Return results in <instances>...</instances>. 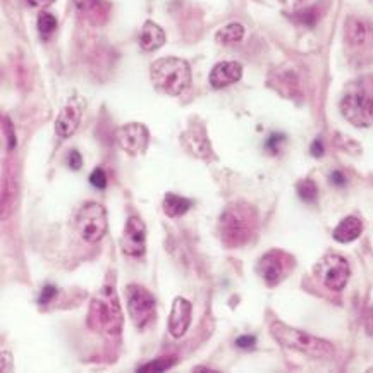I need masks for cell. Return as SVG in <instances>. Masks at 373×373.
Here are the masks:
<instances>
[{"label": "cell", "mask_w": 373, "mask_h": 373, "mask_svg": "<svg viewBox=\"0 0 373 373\" xmlns=\"http://www.w3.org/2000/svg\"><path fill=\"white\" fill-rule=\"evenodd\" d=\"M258 226V215L251 205L231 203L218 218V236L226 248H241L253 237Z\"/></svg>", "instance_id": "1"}, {"label": "cell", "mask_w": 373, "mask_h": 373, "mask_svg": "<svg viewBox=\"0 0 373 373\" xmlns=\"http://www.w3.org/2000/svg\"><path fill=\"white\" fill-rule=\"evenodd\" d=\"M88 327L105 335H120L124 329V315L119 296L110 285H103L90 303Z\"/></svg>", "instance_id": "2"}, {"label": "cell", "mask_w": 373, "mask_h": 373, "mask_svg": "<svg viewBox=\"0 0 373 373\" xmlns=\"http://www.w3.org/2000/svg\"><path fill=\"white\" fill-rule=\"evenodd\" d=\"M341 112L356 127L373 126V78L363 76L346 88L341 99Z\"/></svg>", "instance_id": "3"}, {"label": "cell", "mask_w": 373, "mask_h": 373, "mask_svg": "<svg viewBox=\"0 0 373 373\" xmlns=\"http://www.w3.org/2000/svg\"><path fill=\"white\" fill-rule=\"evenodd\" d=\"M270 334L281 346L294 349L298 352L310 356L315 359H327L334 356V346L325 339L311 335L305 331H298L282 322L275 320L270 324Z\"/></svg>", "instance_id": "4"}, {"label": "cell", "mask_w": 373, "mask_h": 373, "mask_svg": "<svg viewBox=\"0 0 373 373\" xmlns=\"http://www.w3.org/2000/svg\"><path fill=\"white\" fill-rule=\"evenodd\" d=\"M150 78L160 93L179 97L191 83L190 64L179 57H162L150 66Z\"/></svg>", "instance_id": "5"}, {"label": "cell", "mask_w": 373, "mask_h": 373, "mask_svg": "<svg viewBox=\"0 0 373 373\" xmlns=\"http://www.w3.org/2000/svg\"><path fill=\"white\" fill-rule=\"evenodd\" d=\"M344 50L355 66L373 62V26L365 19L349 16L344 25Z\"/></svg>", "instance_id": "6"}, {"label": "cell", "mask_w": 373, "mask_h": 373, "mask_svg": "<svg viewBox=\"0 0 373 373\" xmlns=\"http://www.w3.org/2000/svg\"><path fill=\"white\" fill-rule=\"evenodd\" d=\"M107 210L103 205L97 201H88L79 208L76 215V229L83 241L90 244H95L103 240L107 234Z\"/></svg>", "instance_id": "7"}, {"label": "cell", "mask_w": 373, "mask_h": 373, "mask_svg": "<svg viewBox=\"0 0 373 373\" xmlns=\"http://www.w3.org/2000/svg\"><path fill=\"white\" fill-rule=\"evenodd\" d=\"M124 296H126L127 311H129L134 327L144 329L152 324L157 308L152 292L140 284H129L124 289Z\"/></svg>", "instance_id": "8"}, {"label": "cell", "mask_w": 373, "mask_h": 373, "mask_svg": "<svg viewBox=\"0 0 373 373\" xmlns=\"http://www.w3.org/2000/svg\"><path fill=\"white\" fill-rule=\"evenodd\" d=\"M313 274L317 281L324 285L329 291H342L346 287L351 275V268H349L348 260L341 255H325L324 258L317 261L313 268Z\"/></svg>", "instance_id": "9"}, {"label": "cell", "mask_w": 373, "mask_h": 373, "mask_svg": "<svg viewBox=\"0 0 373 373\" xmlns=\"http://www.w3.org/2000/svg\"><path fill=\"white\" fill-rule=\"evenodd\" d=\"M292 265H294V261H292L291 255L284 253L281 250H272L267 251L258 260L257 272L268 287H275L287 277L289 272L292 270Z\"/></svg>", "instance_id": "10"}, {"label": "cell", "mask_w": 373, "mask_h": 373, "mask_svg": "<svg viewBox=\"0 0 373 373\" xmlns=\"http://www.w3.org/2000/svg\"><path fill=\"white\" fill-rule=\"evenodd\" d=\"M120 250L127 257H143L146 251V226L140 217H129L120 236Z\"/></svg>", "instance_id": "11"}, {"label": "cell", "mask_w": 373, "mask_h": 373, "mask_svg": "<svg viewBox=\"0 0 373 373\" xmlns=\"http://www.w3.org/2000/svg\"><path fill=\"white\" fill-rule=\"evenodd\" d=\"M117 143L123 148L124 152L129 155H140V153L146 152L148 141H150V133H148L146 126L141 123H129L124 124L117 129L116 133Z\"/></svg>", "instance_id": "12"}, {"label": "cell", "mask_w": 373, "mask_h": 373, "mask_svg": "<svg viewBox=\"0 0 373 373\" xmlns=\"http://www.w3.org/2000/svg\"><path fill=\"white\" fill-rule=\"evenodd\" d=\"M181 144L190 155L196 157V159L208 160L214 159V150H211V143L207 136L203 124H193L188 127L183 134H181Z\"/></svg>", "instance_id": "13"}, {"label": "cell", "mask_w": 373, "mask_h": 373, "mask_svg": "<svg viewBox=\"0 0 373 373\" xmlns=\"http://www.w3.org/2000/svg\"><path fill=\"white\" fill-rule=\"evenodd\" d=\"M268 86L275 90L284 99H298L301 95L300 74L289 67H279L268 78Z\"/></svg>", "instance_id": "14"}, {"label": "cell", "mask_w": 373, "mask_h": 373, "mask_svg": "<svg viewBox=\"0 0 373 373\" xmlns=\"http://www.w3.org/2000/svg\"><path fill=\"white\" fill-rule=\"evenodd\" d=\"M191 311H193V307L183 296H177L172 301L169 317V332L172 337L181 339L186 334L191 325Z\"/></svg>", "instance_id": "15"}, {"label": "cell", "mask_w": 373, "mask_h": 373, "mask_svg": "<svg viewBox=\"0 0 373 373\" xmlns=\"http://www.w3.org/2000/svg\"><path fill=\"white\" fill-rule=\"evenodd\" d=\"M243 76V66L234 60H222V62L215 64L214 69L210 73V85L211 88L222 90L226 86L237 83Z\"/></svg>", "instance_id": "16"}, {"label": "cell", "mask_w": 373, "mask_h": 373, "mask_svg": "<svg viewBox=\"0 0 373 373\" xmlns=\"http://www.w3.org/2000/svg\"><path fill=\"white\" fill-rule=\"evenodd\" d=\"M83 110L76 102H69L59 112L55 120V133L60 138H70L78 131L79 123H81Z\"/></svg>", "instance_id": "17"}, {"label": "cell", "mask_w": 373, "mask_h": 373, "mask_svg": "<svg viewBox=\"0 0 373 373\" xmlns=\"http://www.w3.org/2000/svg\"><path fill=\"white\" fill-rule=\"evenodd\" d=\"M363 233V222L359 220L356 215H349V217L342 218L337 224V227L332 233V237H334L337 243H352L355 240H358Z\"/></svg>", "instance_id": "18"}, {"label": "cell", "mask_w": 373, "mask_h": 373, "mask_svg": "<svg viewBox=\"0 0 373 373\" xmlns=\"http://www.w3.org/2000/svg\"><path fill=\"white\" fill-rule=\"evenodd\" d=\"M166 43V31L157 23L146 21L140 33V47L144 52H155Z\"/></svg>", "instance_id": "19"}, {"label": "cell", "mask_w": 373, "mask_h": 373, "mask_svg": "<svg viewBox=\"0 0 373 373\" xmlns=\"http://www.w3.org/2000/svg\"><path fill=\"white\" fill-rule=\"evenodd\" d=\"M190 208H191V200L181 196V194L166 193V196H164L162 210L167 217H170V218L183 217V215L186 214Z\"/></svg>", "instance_id": "20"}, {"label": "cell", "mask_w": 373, "mask_h": 373, "mask_svg": "<svg viewBox=\"0 0 373 373\" xmlns=\"http://www.w3.org/2000/svg\"><path fill=\"white\" fill-rule=\"evenodd\" d=\"M243 36L244 26L240 23H231L215 33V42H218L220 45H233V43H240Z\"/></svg>", "instance_id": "21"}, {"label": "cell", "mask_w": 373, "mask_h": 373, "mask_svg": "<svg viewBox=\"0 0 373 373\" xmlns=\"http://www.w3.org/2000/svg\"><path fill=\"white\" fill-rule=\"evenodd\" d=\"M174 363H176V356H162V358H157L150 363H144L138 368V372H148V373H155V372H167L169 368H172Z\"/></svg>", "instance_id": "22"}, {"label": "cell", "mask_w": 373, "mask_h": 373, "mask_svg": "<svg viewBox=\"0 0 373 373\" xmlns=\"http://www.w3.org/2000/svg\"><path fill=\"white\" fill-rule=\"evenodd\" d=\"M298 196L305 201V203H315L318 198V188L311 179H303L298 183Z\"/></svg>", "instance_id": "23"}, {"label": "cell", "mask_w": 373, "mask_h": 373, "mask_svg": "<svg viewBox=\"0 0 373 373\" xmlns=\"http://www.w3.org/2000/svg\"><path fill=\"white\" fill-rule=\"evenodd\" d=\"M294 14L296 23H300V25L307 26V28H313L318 23V19H320V14H318V11L315 8L301 9V11H296Z\"/></svg>", "instance_id": "24"}, {"label": "cell", "mask_w": 373, "mask_h": 373, "mask_svg": "<svg viewBox=\"0 0 373 373\" xmlns=\"http://www.w3.org/2000/svg\"><path fill=\"white\" fill-rule=\"evenodd\" d=\"M57 29V19L55 16L50 14V12H42L38 16V31L43 36H50Z\"/></svg>", "instance_id": "25"}, {"label": "cell", "mask_w": 373, "mask_h": 373, "mask_svg": "<svg viewBox=\"0 0 373 373\" xmlns=\"http://www.w3.org/2000/svg\"><path fill=\"white\" fill-rule=\"evenodd\" d=\"M74 5L83 12V14H97L102 9L103 0H74Z\"/></svg>", "instance_id": "26"}, {"label": "cell", "mask_w": 373, "mask_h": 373, "mask_svg": "<svg viewBox=\"0 0 373 373\" xmlns=\"http://www.w3.org/2000/svg\"><path fill=\"white\" fill-rule=\"evenodd\" d=\"M90 184H92L93 188H97V190H105L107 188L105 170L100 169V167H97V169L90 174Z\"/></svg>", "instance_id": "27"}, {"label": "cell", "mask_w": 373, "mask_h": 373, "mask_svg": "<svg viewBox=\"0 0 373 373\" xmlns=\"http://www.w3.org/2000/svg\"><path fill=\"white\" fill-rule=\"evenodd\" d=\"M2 123H4V134H5V140H8V150L11 152V150H14L16 148L14 126H12L11 119H8V117H4V119H2Z\"/></svg>", "instance_id": "28"}, {"label": "cell", "mask_w": 373, "mask_h": 373, "mask_svg": "<svg viewBox=\"0 0 373 373\" xmlns=\"http://www.w3.org/2000/svg\"><path fill=\"white\" fill-rule=\"evenodd\" d=\"M55 296H57V287L55 285H45V287L42 289V294H40L38 298V303L40 305H49L52 303L53 300H55Z\"/></svg>", "instance_id": "29"}, {"label": "cell", "mask_w": 373, "mask_h": 373, "mask_svg": "<svg viewBox=\"0 0 373 373\" xmlns=\"http://www.w3.org/2000/svg\"><path fill=\"white\" fill-rule=\"evenodd\" d=\"M284 141H285L284 134H272V136L267 140V143H265V148H267L270 153H277L279 144L284 143Z\"/></svg>", "instance_id": "30"}, {"label": "cell", "mask_w": 373, "mask_h": 373, "mask_svg": "<svg viewBox=\"0 0 373 373\" xmlns=\"http://www.w3.org/2000/svg\"><path fill=\"white\" fill-rule=\"evenodd\" d=\"M67 166L73 170H79L83 167V157L81 153L76 152V150H70L69 155H67Z\"/></svg>", "instance_id": "31"}, {"label": "cell", "mask_w": 373, "mask_h": 373, "mask_svg": "<svg viewBox=\"0 0 373 373\" xmlns=\"http://www.w3.org/2000/svg\"><path fill=\"white\" fill-rule=\"evenodd\" d=\"M255 344H257V337L255 335H240V337L236 339V348L240 349H253Z\"/></svg>", "instance_id": "32"}, {"label": "cell", "mask_w": 373, "mask_h": 373, "mask_svg": "<svg viewBox=\"0 0 373 373\" xmlns=\"http://www.w3.org/2000/svg\"><path fill=\"white\" fill-rule=\"evenodd\" d=\"M310 152H311V155L317 157V159H320V157L324 155L325 148H324V143H322V140H315L313 143H311Z\"/></svg>", "instance_id": "33"}, {"label": "cell", "mask_w": 373, "mask_h": 373, "mask_svg": "<svg viewBox=\"0 0 373 373\" xmlns=\"http://www.w3.org/2000/svg\"><path fill=\"white\" fill-rule=\"evenodd\" d=\"M331 183L334 184V186H337V188L344 186V184H346L344 174H342L341 170H334V172L331 174Z\"/></svg>", "instance_id": "34"}, {"label": "cell", "mask_w": 373, "mask_h": 373, "mask_svg": "<svg viewBox=\"0 0 373 373\" xmlns=\"http://www.w3.org/2000/svg\"><path fill=\"white\" fill-rule=\"evenodd\" d=\"M365 331L366 334L373 337V308H370L365 313Z\"/></svg>", "instance_id": "35"}, {"label": "cell", "mask_w": 373, "mask_h": 373, "mask_svg": "<svg viewBox=\"0 0 373 373\" xmlns=\"http://www.w3.org/2000/svg\"><path fill=\"white\" fill-rule=\"evenodd\" d=\"M282 4L285 5L287 9H292V11H296V9L300 8L301 4H305L307 0H281Z\"/></svg>", "instance_id": "36"}, {"label": "cell", "mask_w": 373, "mask_h": 373, "mask_svg": "<svg viewBox=\"0 0 373 373\" xmlns=\"http://www.w3.org/2000/svg\"><path fill=\"white\" fill-rule=\"evenodd\" d=\"M53 0H28V4L33 8H47V5L52 4Z\"/></svg>", "instance_id": "37"}]
</instances>
